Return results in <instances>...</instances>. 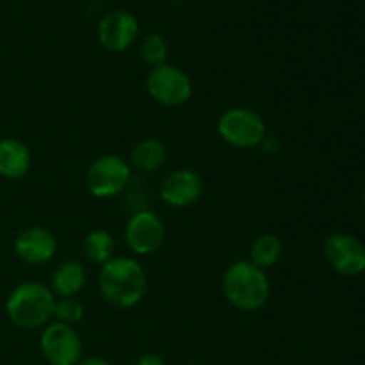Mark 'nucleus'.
I'll return each mask as SVG.
<instances>
[{
	"mask_svg": "<svg viewBox=\"0 0 365 365\" xmlns=\"http://www.w3.org/2000/svg\"><path fill=\"white\" fill-rule=\"evenodd\" d=\"M135 365H166V362L159 355H155V353H146V355L139 356Z\"/></svg>",
	"mask_w": 365,
	"mask_h": 365,
	"instance_id": "aec40b11",
	"label": "nucleus"
},
{
	"mask_svg": "<svg viewBox=\"0 0 365 365\" xmlns=\"http://www.w3.org/2000/svg\"><path fill=\"white\" fill-rule=\"evenodd\" d=\"M56 296L41 282H21L6 299V314L14 327L21 330L45 328L53 319Z\"/></svg>",
	"mask_w": 365,
	"mask_h": 365,
	"instance_id": "f03ea898",
	"label": "nucleus"
},
{
	"mask_svg": "<svg viewBox=\"0 0 365 365\" xmlns=\"http://www.w3.org/2000/svg\"><path fill=\"white\" fill-rule=\"evenodd\" d=\"M362 200H364V205H365V187H364V192H362Z\"/></svg>",
	"mask_w": 365,
	"mask_h": 365,
	"instance_id": "4be33fe9",
	"label": "nucleus"
},
{
	"mask_svg": "<svg viewBox=\"0 0 365 365\" xmlns=\"http://www.w3.org/2000/svg\"><path fill=\"white\" fill-rule=\"evenodd\" d=\"M39 349L50 365H78L82 360V341L75 328L57 321L43 328Z\"/></svg>",
	"mask_w": 365,
	"mask_h": 365,
	"instance_id": "0eeeda50",
	"label": "nucleus"
},
{
	"mask_svg": "<svg viewBox=\"0 0 365 365\" xmlns=\"http://www.w3.org/2000/svg\"><path fill=\"white\" fill-rule=\"evenodd\" d=\"M324 259L334 271L356 277L365 271V246L351 234H334L324 241Z\"/></svg>",
	"mask_w": 365,
	"mask_h": 365,
	"instance_id": "1a4fd4ad",
	"label": "nucleus"
},
{
	"mask_svg": "<svg viewBox=\"0 0 365 365\" xmlns=\"http://www.w3.org/2000/svg\"><path fill=\"white\" fill-rule=\"evenodd\" d=\"M146 273L130 257H113L98 274L100 294L110 307L120 310L134 309L146 294Z\"/></svg>",
	"mask_w": 365,
	"mask_h": 365,
	"instance_id": "f257e3e1",
	"label": "nucleus"
},
{
	"mask_svg": "<svg viewBox=\"0 0 365 365\" xmlns=\"http://www.w3.org/2000/svg\"><path fill=\"white\" fill-rule=\"evenodd\" d=\"M168 159V150L159 139H143L132 148L130 168L141 171V173H153L160 170Z\"/></svg>",
	"mask_w": 365,
	"mask_h": 365,
	"instance_id": "2eb2a0df",
	"label": "nucleus"
},
{
	"mask_svg": "<svg viewBox=\"0 0 365 365\" xmlns=\"http://www.w3.org/2000/svg\"><path fill=\"white\" fill-rule=\"evenodd\" d=\"M217 134L227 145L234 148H255L267 135L266 121L259 113L246 107H234L225 110L217 120Z\"/></svg>",
	"mask_w": 365,
	"mask_h": 365,
	"instance_id": "20e7f679",
	"label": "nucleus"
},
{
	"mask_svg": "<svg viewBox=\"0 0 365 365\" xmlns=\"http://www.w3.org/2000/svg\"><path fill=\"white\" fill-rule=\"evenodd\" d=\"M139 32L138 18L123 9L106 14L98 24V41L107 52L120 53L130 48Z\"/></svg>",
	"mask_w": 365,
	"mask_h": 365,
	"instance_id": "9d476101",
	"label": "nucleus"
},
{
	"mask_svg": "<svg viewBox=\"0 0 365 365\" xmlns=\"http://www.w3.org/2000/svg\"><path fill=\"white\" fill-rule=\"evenodd\" d=\"M168 41L160 34H148L141 43V57L152 68L163 66L168 61Z\"/></svg>",
	"mask_w": 365,
	"mask_h": 365,
	"instance_id": "a211bd4d",
	"label": "nucleus"
},
{
	"mask_svg": "<svg viewBox=\"0 0 365 365\" xmlns=\"http://www.w3.org/2000/svg\"><path fill=\"white\" fill-rule=\"evenodd\" d=\"M221 289L232 307L241 312L262 309L271 294V284L266 271L250 260H239L225 269Z\"/></svg>",
	"mask_w": 365,
	"mask_h": 365,
	"instance_id": "7ed1b4c3",
	"label": "nucleus"
},
{
	"mask_svg": "<svg viewBox=\"0 0 365 365\" xmlns=\"http://www.w3.org/2000/svg\"><path fill=\"white\" fill-rule=\"evenodd\" d=\"M114 237L107 230L102 228H96L91 230L82 241V252L84 255L91 260L93 264H100L103 266L106 262H109L114 257Z\"/></svg>",
	"mask_w": 365,
	"mask_h": 365,
	"instance_id": "f3484780",
	"label": "nucleus"
},
{
	"mask_svg": "<svg viewBox=\"0 0 365 365\" xmlns=\"http://www.w3.org/2000/svg\"><path fill=\"white\" fill-rule=\"evenodd\" d=\"M132 178V168L123 157L106 153L91 163L86 171V187L98 200L114 198L127 189Z\"/></svg>",
	"mask_w": 365,
	"mask_h": 365,
	"instance_id": "39448f33",
	"label": "nucleus"
},
{
	"mask_svg": "<svg viewBox=\"0 0 365 365\" xmlns=\"http://www.w3.org/2000/svg\"><path fill=\"white\" fill-rule=\"evenodd\" d=\"M159 195L164 203L177 209L192 205L203 195V178L191 168L175 170L163 180Z\"/></svg>",
	"mask_w": 365,
	"mask_h": 365,
	"instance_id": "9b49d317",
	"label": "nucleus"
},
{
	"mask_svg": "<svg viewBox=\"0 0 365 365\" xmlns=\"http://www.w3.org/2000/svg\"><path fill=\"white\" fill-rule=\"evenodd\" d=\"M86 280L88 277L84 266L75 260H68L53 269L48 287L56 298H75L84 289Z\"/></svg>",
	"mask_w": 365,
	"mask_h": 365,
	"instance_id": "4468645a",
	"label": "nucleus"
},
{
	"mask_svg": "<svg viewBox=\"0 0 365 365\" xmlns=\"http://www.w3.org/2000/svg\"><path fill=\"white\" fill-rule=\"evenodd\" d=\"M53 317H56L57 323L73 327L84 317V305L77 298H57Z\"/></svg>",
	"mask_w": 365,
	"mask_h": 365,
	"instance_id": "6ab92c4d",
	"label": "nucleus"
},
{
	"mask_svg": "<svg viewBox=\"0 0 365 365\" xmlns=\"http://www.w3.org/2000/svg\"><path fill=\"white\" fill-rule=\"evenodd\" d=\"M32 155L29 146L16 138L0 139V177L18 180L31 170Z\"/></svg>",
	"mask_w": 365,
	"mask_h": 365,
	"instance_id": "ddd939ff",
	"label": "nucleus"
},
{
	"mask_svg": "<svg viewBox=\"0 0 365 365\" xmlns=\"http://www.w3.org/2000/svg\"><path fill=\"white\" fill-rule=\"evenodd\" d=\"M125 242L135 255L155 253L166 239V227L155 212L139 210L128 217L125 225Z\"/></svg>",
	"mask_w": 365,
	"mask_h": 365,
	"instance_id": "6e6552de",
	"label": "nucleus"
},
{
	"mask_svg": "<svg viewBox=\"0 0 365 365\" xmlns=\"http://www.w3.org/2000/svg\"><path fill=\"white\" fill-rule=\"evenodd\" d=\"M282 252L284 245L277 234H262L253 241L250 248V262L260 269H267L282 259Z\"/></svg>",
	"mask_w": 365,
	"mask_h": 365,
	"instance_id": "dca6fc26",
	"label": "nucleus"
},
{
	"mask_svg": "<svg viewBox=\"0 0 365 365\" xmlns=\"http://www.w3.org/2000/svg\"><path fill=\"white\" fill-rule=\"evenodd\" d=\"M13 250L21 262L39 266L53 259L57 252V239L48 228L29 227L16 235Z\"/></svg>",
	"mask_w": 365,
	"mask_h": 365,
	"instance_id": "f8f14e48",
	"label": "nucleus"
},
{
	"mask_svg": "<svg viewBox=\"0 0 365 365\" xmlns=\"http://www.w3.org/2000/svg\"><path fill=\"white\" fill-rule=\"evenodd\" d=\"M146 91L159 106L178 107L191 98L192 82L182 68L166 63L146 75Z\"/></svg>",
	"mask_w": 365,
	"mask_h": 365,
	"instance_id": "423d86ee",
	"label": "nucleus"
},
{
	"mask_svg": "<svg viewBox=\"0 0 365 365\" xmlns=\"http://www.w3.org/2000/svg\"><path fill=\"white\" fill-rule=\"evenodd\" d=\"M78 365H110L106 359L102 356H88V359H82Z\"/></svg>",
	"mask_w": 365,
	"mask_h": 365,
	"instance_id": "412c9836",
	"label": "nucleus"
}]
</instances>
